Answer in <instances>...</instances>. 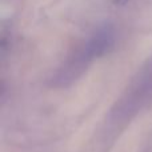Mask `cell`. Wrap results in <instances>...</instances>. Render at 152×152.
Returning <instances> with one entry per match:
<instances>
[{
    "label": "cell",
    "instance_id": "6da1fadb",
    "mask_svg": "<svg viewBox=\"0 0 152 152\" xmlns=\"http://www.w3.org/2000/svg\"><path fill=\"white\" fill-rule=\"evenodd\" d=\"M152 104V56L136 72L120 99L111 108L108 121L113 128H123L137 113Z\"/></svg>",
    "mask_w": 152,
    "mask_h": 152
}]
</instances>
